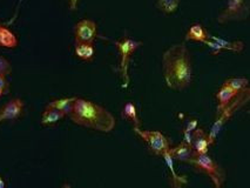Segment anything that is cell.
Masks as SVG:
<instances>
[{"instance_id":"6da1fadb","label":"cell","mask_w":250,"mask_h":188,"mask_svg":"<svg viewBox=\"0 0 250 188\" xmlns=\"http://www.w3.org/2000/svg\"><path fill=\"white\" fill-rule=\"evenodd\" d=\"M162 73L166 85L173 91H183L189 87L193 79V67L187 46L175 44L164 52Z\"/></svg>"},{"instance_id":"7a4b0ae2","label":"cell","mask_w":250,"mask_h":188,"mask_svg":"<svg viewBox=\"0 0 250 188\" xmlns=\"http://www.w3.org/2000/svg\"><path fill=\"white\" fill-rule=\"evenodd\" d=\"M68 117L75 125L103 133L112 132L116 125L114 115L104 107L78 97Z\"/></svg>"},{"instance_id":"3957f363","label":"cell","mask_w":250,"mask_h":188,"mask_svg":"<svg viewBox=\"0 0 250 188\" xmlns=\"http://www.w3.org/2000/svg\"><path fill=\"white\" fill-rule=\"evenodd\" d=\"M190 165H193L196 170L207 175L213 181L215 187H222L223 182L226 180L225 170L221 168L219 164L210 155H208V153H206V154H195Z\"/></svg>"},{"instance_id":"277c9868","label":"cell","mask_w":250,"mask_h":188,"mask_svg":"<svg viewBox=\"0 0 250 188\" xmlns=\"http://www.w3.org/2000/svg\"><path fill=\"white\" fill-rule=\"evenodd\" d=\"M114 44L118 48L119 54H120V73L122 80H124V87H127L129 84L128 67L130 58H132L133 53L142 46V42H138V40L129 37H124L122 39L115 42Z\"/></svg>"},{"instance_id":"5b68a950","label":"cell","mask_w":250,"mask_h":188,"mask_svg":"<svg viewBox=\"0 0 250 188\" xmlns=\"http://www.w3.org/2000/svg\"><path fill=\"white\" fill-rule=\"evenodd\" d=\"M134 132L146 143L148 149L153 154L162 157L165 152L169 150L170 143L160 131H142L140 127H133Z\"/></svg>"},{"instance_id":"8992f818","label":"cell","mask_w":250,"mask_h":188,"mask_svg":"<svg viewBox=\"0 0 250 188\" xmlns=\"http://www.w3.org/2000/svg\"><path fill=\"white\" fill-rule=\"evenodd\" d=\"M248 14L246 0H228L227 6L217 17L220 24H227L234 20H243Z\"/></svg>"},{"instance_id":"52a82bcc","label":"cell","mask_w":250,"mask_h":188,"mask_svg":"<svg viewBox=\"0 0 250 188\" xmlns=\"http://www.w3.org/2000/svg\"><path fill=\"white\" fill-rule=\"evenodd\" d=\"M98 36V26L91 19H83L74 26V42H94Z\"/></svg>"},{"instance_id":"ba28073f","label":"cell","mask_w":250,"mask_h":188,"mask_svg":"<svg viewBox=\"0 0 250 188\" xmlns=\"http://www.w3.org/2000/svg\"><path fill=\"white\" fill-rule=\"evenodd\" d=\"M238 103H240V99L234 101V103L231 101L230 105L227 106L223 111H221L219 114H217V119L214 123V125L211 126L210 132L208 133V140L209 143H210V145L214 144V141L216 140V137L219 135V133L221 132V129H222L223 125H225L227 121H228L229 118L231 117L232 112H234V108L237 106Z\"/></svg>"},{"instance_id":"9c48e42d","label":"cell","mask_w":250,"mask_h":188,"mask_svg":"<svg viewBox=\"0 0 250 188\" xmlns=\"http://www.w3.org/2000/svg\"><path fill=\"white\" fill-rule=\"evenodd\" d=\"M25 108L24 101L19 98L11 99L6 105L0 108V124L6 120H17L22 114Z\"/></svg>"},{"instance_id":"30bf717a","label":"cell","mask_w":250,"mask_h":188,"mask_svg":"<svg viewBox=\"0 0 250 188\" xmlns=\"http://www.w3.org/2000/svg\"><path fill=\"white\" fill-rule=\"evenodd\" d=\"M169 152L173 157L174 161H179V163H187L190 164L194 157H195V153H194L193 147L190 145L186 144L185 141H182L179 146L169 148Z\"/></svg>"},{"instance_id":"8fae6325","label":"cell","mask_w":250,"mask_h":188,"mask_svg":"<svg viewBox=\"0 0 250 188\" xmlns=\"http://www.w3.org/2000/svg\"><path fill=\"white\" fill-rule=\"evenodd\" d=\"M243 93V92H242ZM238 92L235 91L234 88H231L230 86L223 84L222 87L219 89V92L216 93V99H217V114L221 111L226 108L227 106H229L231 104V101L235 99V98L238 97Z\"/></svg>"},{"instance_id":"7c38bea8","label":"cell","mask_w":250,"mask_h":188,"mask_svg":"<svg viewBox=\"0 0 250 188\" xmlns=\"http://www.w3.org/2000/svg\"><path fill=\"white\" fill-rule=\"evenodd\" d=\"M209 145L210 143L208 140L207 133L202 128H196L193 132V144H191L194 153L195 154H206V153H208Z\"/></svg>"},{"instance_id":"4fadbf2b","label":"cell","mask_w":250,"mask_h":188,"mask_svg":"<svg viewBox=\"0 0 250 188\" xmlns=\"http://www.w3.org/2000/svg\"><path fill=\"white\" fill-rule=\"evenodd\" d=\"M75 56L83 62H92L95 56L94 42H74Z\"/></svg>"},{"instance_id":"5bb4252c","label":"cell","mask_w":250,"mask_h":188,"mask_svg":"<svg viewBox=\"0 0 250 188\" xmlns=\"http://www.w3.org/2000/svg\"><path fill=\"white\" fill-rule=\"evenodd\" d=\"M19 40L6 25L0 21V47L16 48L18 47Z\"/></svg>"},{"instance_id":"9a60e30c","label":"cell","mask_w":250,"mask_h":188,"mask_svg":"<svg viewBox=\"0 0 250 188\" xmlns=\"http://www.w3.org/2000/svg\"><path fill=\"white\" fill-rule=\"evenodd\" d=\"M65 117H66V114L63 112L54 108V107L46 105L45 109H43V112H42V125L53 126V125H55V124H58L59 121L62 120Z\"/></svg>"},{"instance_id":"2e32d148","label":"cell","mask_w":250,"mask_h":188,"mask_svg":"<svg viewBox=\"0 0 250 188\" xmlns=\"http://www.w3.org/2000/svg\"><path fill=\"white\" fill-rule=\"evenodd\" d=\"M209 39L214 40L217 44L221 46V50L225 51H230L235 52V53H241L244 50V42L241 40H235V42H229V40L222 39L220 37L215 36H209Z\"/></svg>"},{"instance_id":"e0dca14e","label":"cell","mask_w":250,"mask_h":188,"mask_svg":"<svg viewBox=\"0 0 250 188\" xmlns=\"http://www.w3.org/2000/svg\"><path fill=\"white\" fill-rule=\"evenodd\" d=\"M186 39L196 42H205L206 40L209 39V34L201 24H194L190 26L186 34Z\"/></svg>"},{"instance_id":"ac0fdd59","label":"cell","mask_w":250,"mask_h":188,"mask_svg":"<svg viewBox=\"0 0 250 188\" xmlns=\"http://www.w3.org/2000/svg\"><path fill=\"white\" fill-rule=\"evenodd\" d=\"M122 117L126 120L130 121L134 127H141V121L139 119L138 108H136L135 104L132 101L125 104L124 108H122Z\"/></svg>"},{"instance_id":"d6986e66","label":"cell","mask_w":250,"mask_h":188,"mask_svg":"<svg viewBox=\"0 0 250 188\" xmlns=\"http://www.w3.org/2000/svg\"><path fill=\"white\" fill-rule=\"evenodd\" d=\"M162 158L165 159V163H166V165H167L168 168H169L170 173H171V179H173V186L180 187L181 185L186 184V182H187V179H186V176H180V175L176 174L175 168H174V159H173V157H171L169 150L165 152L164 154H162Z\"/></svg>"},{"instance_id":"ffe728a7","label":"cell","mask_w":250,"mask_h":188,"mask_svg":"<svg viewBox=\"0 0 250 188\" xmlns=\"http://www.w3.org/2000/svg\"><path fill=\"white\" fill-rule=\"evenodd\" d=\"M77 97H69V98H63V99H58L53 100L51 103L47 104V106L54 107V108L59 109V111L63 112L66 115H69L72 108H73V104Z\"/></svg>"},{"instance_id":"44dd1931","label":"cell","mask_w":250,"mask_h":188,"mask_svg":"<svg viewBox=\"0 0 250 188\" xmlns=\"http://www.w3.org/2000/svg\"><path fill=\"white\" fill-rule=\"evenodd\" d=\"M180 6V0H158L156 8L165 14H171L176 12Z\"/></svg>"},{"instance_id":"7402d4cb","label":"cell","mask_w":250,"mask_h":188,"mask_svg":"<svg viewBox=\"0 0 250 188\" xmlns=\"http://www.w3.org/2000/svg\"><path fill=\"white\" fill-rule=\"evenodd\" d=\"M226 85L230 86L231 88H234L235 91L238 92V93H242V92H246L247 87L249 85V80L244 77L240 78H229L225 82Z\"/></svg>"},{"instance_id":"603a6c76","label":"cell","mask_w":250,"mask_h":188,"mask_svg":"<svg viewBox=\"0 0 250 188\" xmlns=\"http://www.w3.org/2000/svg\"><path fill=\"white\" fill-rule=\"evenodd\" d=\"M11 72H12V66H11L10 62L5 59L4 57L0 56V74L6 77V75L11 74Z\"/></svg>"},{"instance_id":"cb8c5ba5","label":"cell","mask_w":250,"mask_h":188,"mask_svg":"<svg viewBox=\"0 0 250 188\" xmlns=\"http://www.w3.org/2000/svg\"><path fill=\"white\" fill-rule=\"evenodd\" d=\"M203 44L207 45L208 47L210 48V50H213L214 54H219L220 52L222 51V50H221V46L217 44L216 42H214V40H211V39H207L205 42H203Z\"/></svg>"},{"instance_id":"d4e9b609","label":"cell","mask_w":250,"mask_h":188,"mask_svg":"<svg viewBox=\"0 0 250 188\" xmlns=\"http://www.w3.org/2000/svg\"><path fill=\"white\" fill-rule=\"evenodd\" d=\"M197 125H199V121H197L196 119H190V120L187 123V125H186L185 129H183V131L193 133V132L195 131V129L197 128Z\"/></svg>"},{"instance_id":"484cf974","label":"cell","mask_w":250,"mask_h":188,"mask_svg":"<svg viewBox=\"0 0 250 188\" xmlns=\"http://www.w3.org/2000/svg\"><path fill=\"white\" fill-rule=\"evenodd\" d=\"M0 88L5 92V94L7 93L8 89H10V85H8V82L6 80V77L2 74H0Z\"/></svg>"},{"instance_id":"4316f807","label":"cell","mask_w":250,"mask_h":188,"mask_svg":"<svg viewBox=\"0 0 250 188\" xmlns=\"http://www.w3.org/2000/svg\"><path fill=\"white\" fill-rule=\"evenodd\" d=\"M69 2V10L77 11L78 5H79V0H68Z\"/></svg>"},{"instance_id":"83f0119b","label":"cell","mask_w":250,"mask_h":188,"mask_svg":"<svg viewBox=\"0 0 250 188\" xmlns=\"http://www.w3.org/2000/svg\"><path fill=\"white\" fill-rule=\"evenodd\" d=\"M5 187H6V181H5L4 178L0 175V188H5Z\"/></svg>"},{"instance_id":"f1b7e54d","label":"cell","mask_w":250,"mask_h":188,"mask_svg":"<svg viewBox=\"0 0 250 188\" xmlns=\"http://www.w3.org/2000/svg\"><path fill=\"white\" fill-rule=\"evenodd\" d=\"M246 94L248 95V97L250 98V88H249V89H246Z\"/></svg>"},{"instance_id":"f546056e","label":"cell","mask_w":250,"mask_h":188,"mask_svg":"<svg viewBox=\"0 0 250 188\" xmlns=\"http://www.w3.org/2000/svg\"><path fill=\"white\" fill-rule=\"evenodd\" d=\"M4 94H5V92L2 91L1 88H0V97H2V95H4Z\"/></svg>"}]
</instances>
